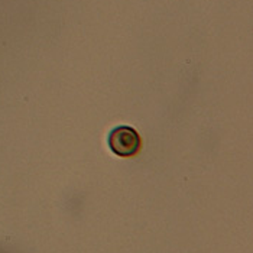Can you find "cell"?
Instances as JSON below:
<instances>
[{
	"instance_id": "cell-1",
	"label": "cell",
	"mask_w": 253,
	"mask_h": 253,
	"mask_svg": "<svg viewBox=\"0 0 253 253\" xmlns=\"http://www.w3.org/2000/svg\"><path fill=\"white\" fill-rule=\"evenodd\" d=\"M109 146L119 156H133L140 151L142 140L136 129L130 126H117L109 133Z\"/></svg>"
}]
</instances>
